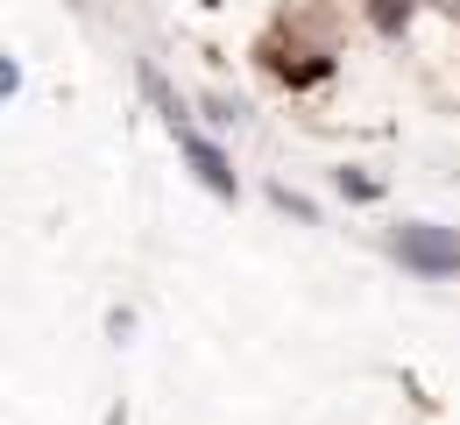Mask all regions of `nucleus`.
Listing matches in <instances>:
<instances>
[{
	"mask_svg": "<svg viewBox=\"0 0 460 425\" xmlns=\"http://www.w3.org/2000/svg\"><path fill=\"white\" fill-rule=\"evenodd\" d=\"M333 184H341V199H354V206H376L383 199V184L368 178V171H333Z\"/></svg>",
	"mask_w": 460,
	"mask_h": 425,
	"instance_id": "nucleus-7",
	"label": "nucleus"
},
{
	"mask_svg": "<svg viewBox=\"0 0 460 425\" xmlns=\"http://www.w3.org/2000/svg\"><path fill=\"white\" fill-rule=\"evenodd\" d=\"M135 78H142V93H149V100L164 107V121H171V128H184V121H191V114H184V100H177V93H171V78H164L156 64H142Z\"/></svg>",
	"mask_w": 460,
	"mask_h": 425,
	"instance_id": "nucleus-4",
	"label": "nucleus"
},
{
	"mask_svg": "<svg viewBox=\"0 0 460 425\" xmlns=\"http://www.w3.org/2000/svg\"><path fill=\"white\" fill-rule=\"evenodd\" d=\"M411 22H418V0H368V29H376V36L397 43Z\"/></svg>",
	"mask_w": 460,
	"mask_h": 425,
	"instance_id": "nucleus-3",
	"label": "nucleus"
},
{
	"mask_svg": "<svg viewBox=\"0 0 460 425\" xmlns=\"http://www.w3.org/2000/svg\"><path fill=\"white\" fill-rule=\"evenodd\" d=\"M177 135V149H184V164H191V171H199V184H206V191H213V199H241V178H234V164H227V149H220V142H206V135H199V128L184 121V128H171Z\"/></svg>",
	"mask_w": 460,
	"mask_h": 425,
	"instance_id": "nucleus-2",
	"label": "nucleus"
},
{
	"mask_svg": "<svg viewBox=\"0 0 460 425\" xmlns=\"http://www.w3.org/2000/svg\"><path fill=\"white\" fill-rule=\"evenodd\" d=\"M270 206H277V213H290L297 227H312V220H319V206H312L305 191H290V184H270Z\"/></svg>",
	"mask_w": 460,
	"mask_h": 425,
	"instance_id": "nucleus-5",
	"label": "nucleus"
},
{
	"mask_svg": "<svg viewBox=\"0 0 460 425\" xmlns=\"http://www.w3.org/2000/svg\"><path fill=\"white\" fill-rule=\"evenodd\" d=\"M277 78H284V85H319V78H333V58H312V64L277 58Z\"/></svg>",
	"mask_w": 460,
	"mask_h": 425,
	"instance_id": "nucleus-6",
	"label": "nucleus"
},
{
	"mask_svg": "<svg viewBox=\"0 0 460 425\" xmlns=\"http://www.w3.org/2000/svg\"><path fill=\"white\" fill-rule=\"evenodd\" d=\"M390 248H397V262L411 270V277H460V235H454V227L403 220Z\"/></svg>",
	"mask_w": 460,
	"mask_h": 425,
	"instance_id": "nucleus-1",
	"label": "nucleus"
}]
</instances>
